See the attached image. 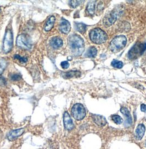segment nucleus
I'll return each instance as SVG.
<instances>
[{
    "mask_svg": "<svg viewBox=\"0 0 146 149\" xmlns=\"http://www.w3.org/2000/svg\"><path fill=\"white\" fill-rule=\"evenodd\" d=\"M68 43L72 53L75 56H80L85 49L83 39L78 35H72L69 37Z\"/></svg>",
    "mask_w": 146,
    "mask_h": 149,
    "instance_id": "nucleus-1",
    "label": "nucleus"
},
{
    "mask_svg": "<svg viewBox=\"0 0 146 149\" xmlns=\"http://www.w3.org/2000/svg\"><path fill=\"white\" fill-rule=\"evenodd\" d=\"M90 40L95 44L101 45L107 41L108 39L107 34L99 28L92 29L90 33Z\"/></svg>",
    "mask_w": 146,
    "mask_h": 149,
    "instance_id": "nucleus-2",
    "label": "nucleus"
},
{
    "mask_svg": "<svg viewBox=\"0 0 146 149\" xmlns=\"http://www.w3.org/2000/svg\"><path fill=\"white\" fill-rule=\"evenodd\" d=\"M127 43V39L124 35L116 36L110 43V49L114 53L120 51L125 47Z\"/></svg>",
    "mask_w": 146,
    "mask_h": 149,
    "instance_id": "nucleus-3",
    "label": "nucleus"
},
{
    "mask_svg": "<svg viewBox=\"0 0 146 149\" xmlns=\"http://www.w3.org/2000/svg\"><path fill=\"white\" fill-rule=\"evenodd\" d=\"M146 50V42H137L129 52V58L131 60L136 59L141 56Z\"/></svg>",
    "mask_w": 146,
    "mask_h": 149,
    "instance_id": "nucleus-4",
    "label": "nucleus"
},
{
    "mask_svg": "<svg viewBox=\"0 0 146 149\" xmlns=\"http://www.w3.org/2000/svg\"><path fill=\"white\" fill-rule=\"evenodd\" d=\"M17 45L24 49L29 50L32 48V42L30 37L28 35L21 34L17 38Z\"/></svg>",
    "mask_w": 146,
    "mask_h": 149,
    "instance_id": "nucleus-5",
    "label": "nucleus"
},
{
    "mask_svg": "<svg viewBox=\"0 0 146 149\" xmlns=\"http://www.w3.org/2000/svg\"><path fill=\"white\" fill-rule=\"evenodd\" d=\"M71 114L76 120H82L86 116V110L82 104H76L71 109Z\"/></svg>",
    "mask_w": 146,
    "mask_h": 149,
    "instance_id": "nucleus-6",
    "label": "nucleus"
},
{
    "mask_svg": "<svg viewBox=\"0 0 146 149\" xmlns=\"http://www.w3.org/2000/svg\"><path fill=\"white\" fill-rule=\"evenodd\" d=\"M13 33L10 30L6 31L3 42V51L8 53L12 51L13 48Z\"/></svg>",
    "mask_w": 146,
    "mask_h": 149,
    "instance_id": "nucleus-7",
    "label": "nucleus"
},
{
    "mask_svg": "<svg viewBox=\"0 0 146 149\" xmlns=\"http://www.w3.org/2000/svg\"><path fill=\"white\" fill-rule=\"evenodd\" d=\"M117 19V14L115 12H112L108 14L103 20V24L105 27H108L115 22Z\"/></svg>",
    "mask_w": 146,
    "mask_h": 149,
    "instance_id": "nucleus-8",
    "label": "nucleus"
},
{
    "mask_svg": "<svg viewBox=\"0 0 146 149\" xmlns=\"http://www.w3.org/2000/svg\"><path fill=\"white\" fill-rule=\"evenodd\" d=\"M63 122H64V127L67 130H72L74 128V125L73 123V120L71 118L69 114L67 112H65L64 113Z\"/></svg>",
    "mask_w": 146,
    "mask_h": 149,
    "instance_id": "nucleus-9",
    "label": "nucleus"
},
{
    "mask_svg": "<svg viewBox=\"0 0 146 149\" xmlns=\"http://www.w3.org/2000/svg\"><path fill=\"white\" fill-rule=\"evenodd\" d=\"M59 29H60V30L63 33L67 34L70 32L71 29V24L66 19H61Z\"/></svg>",
    "mask_w": 146,
    "mask_h": 149,
    "instance_id": "nucleus-10",
    "label": "nucleus"
},
{
    "mask_svg": "<svg viewBox=\"0 0 146 149\" xmlns=\"http://www.w3.org/2000/svg\"><path fill=\"white\" fill-rule=\"evenodd\" d=\"M24 132V129L20 128L18 130H15L10 132L8 134V139L10 141H13L16 139L17 138L22 135Z\"/></svg>",
    "mask_w": 146,
    "mask_h": 149,
    "instance_id": "nucleus-11",
    "label": "nucleus"
},
{
    "mask_svg": "<svg viewBox=\"0 0 146 149\" xmlns=\"http://www.w3.org/2000/svg\"><path fill=\"white\" fill-rule=\"evenodd\" d=\"M120 111L122 113H123L124 115H125L126 117V122L125 123V126L128 127L131 126L132 122V117H131L130 112L129 111V110L126 107H123L121 108Z\"/></svg>",
    "mask_w": 146,
    "mask_h": 149,
    "instance_id": "nucleus-12",
    "label": "nucleus"
},
{
    "mask_svg": "<svg viewBox=\"0 0 146 149\" xmlns=\"http://www.w3.org/2000/svg\"><path fill=\"white\" fill-rule=\"evenodd\" d=\"M92 116L94 123L98 126L103 127L107 123V121L106 119L103 116L99 115H93Z\"/></svg>",
    "mask_w": 146,
    "mask_h": 149,
    "instance_id": "nucleus-13",
    "label": "nucleus"
},
{
    "mask_svg": "<svg viewBox=\"0 0 146 149\" xmlns=\"http://www.w3.org/2000/svg\"><path fill=\"white\" fill-rule=\"evenodd\" d=\"M145 133V127L143 124H140L137 127L135 132V136L137 139L141 140Z\"/></svg>",
    "mask_w": 146,
    "mask_h": 149,
    "instance_id": "nucleus-14",
    "label": "nucleus"
},
{
    "mask_svg": "<svg viewBox=\"0 0 146 149\" xmlns=\"http://www.w3.org/2000/svg\"><path fill=\"white\" fill-rule=\"evenodd\" d=\"M50 44L53 48L54 49H57L61 48L63 46V42L60 37H54L51 39Z\"/></svg>",
    "mask_w": 146,
    "mask_h": 149,
    "instance_id": "nucleus-15",
    "label": "nucleus"
},
{
    "mask_svg": "<svg viewBox=\"0 0 146 149\" xmlns=\"http://www.w3.org/2000/svg\"><path fill=\"white\" fill-rule=\"evenodd\" d=\"M55 19H56L54 16H51L50 18L48 19L45 26V30L46 31H49L52 29L54 24Z\"/></svg>",
    "mask_w": 146,
    "mask_h": 149,
    "instance_id": "nucleus-16",
    "label": "nucleus"
},
{
    "mask_svg": "<svg viewBox=\"0 0 146 149\" xmlns=\"http://www.w3.org/2000/svg\"><path fill=\"white\" fill-rule=\"evenodd\" d=\"M80 76V72L78 71H71L67 72L62 74V76L64 79H71L74 77H79Z\"/></svg>",
    "mask_w": 146,
    "mask_h": 149,
    "instance_id": "nucleus-17",
    "label": "nucleus"
},
{
    "mask_svg": "<svg viewBox=\"0 0 146 149\" xmlns=\"http://www.w3.org/2000/svg\"><path fill=\"white\" fill-rule=\"evenodd\" d=\"M96 2V0H90L87 6V10L88 13L91 15H93L94 13Z\"/></svg>",
    "mask_w": 146,
    "mask_h": 149,
    "instance_id": "nucleus-18",
    "label": "nucleus"
},
{
    "mask_svg": "<svg viewBox=\"0 0 146 149\" xmlns=\"http://www.w3.org/2000/svg\"><path fill=\"white\" fill-rule=\"evenodd\" d=\"M97 50L94 47H91L88 49L86 53V56L89 58H94L97 56Z\"/></svg>",
    "mask_w": 146,
    "mask_h": 149,
    "instance_id": "nucleus-19",
    "label": "nucleus"
},
{
    "mask_svg": "<svg viewBox=\"0 0 146 149\" xmlns=\"http://www.w3.org/2000/svg\"><path fill=\"white\" fill-rule=\"evenodd\" d=\"M75 26L76 30L81 33H85L86 30V26L84 24L76 23L75 24Z\"/></svg>",
    "mask_w": 146,
    "mask_h": 149,
    "instance_id": "nucleus-20",
    "label": "nucleus"
},
{
    "mask_svg": "<svg viewBox=\"0 0 146 149\" xmlns=\"http://www.w3.org/2000/svg\"><path fill=\"white\" fill-rule=\"evenodd\" d=\"M86 0H71V6L73 8H76L82 4Z\"/></svg>",
    "mask_w": 146,
    "mask_h": 149,
    "instance_id": "nucleus-21",
    "label": "nucleus"
},
{
    "mask_svg": "<svg viewBox=\"0 0 146 149\" xmlns=\"http://www.w3.org/2000/svg\"><path fill=\"white\" fill-rule=\"evenodd\" d=\"M112 65L114 68H118V69H121L123 66V62L121 61H117V60H113L112 62Z\"/></svg>",
    "mask_w": 146,
    "mask_h": 149,
    "instance_id": "nucleus-22",
    "label": "nucleus"
},
{
    "mask_svg": "<svg viewBox=\"0 0 146 149\" xmlns=\"http://www.w3.org/2000/svg\"><path fill=\"white\" fill-rule=\"evenodd\" d=\"M6 66H7L6 61L3 59H0V74H2Z\"/></svg>",
    "mask_w": 146,
    "mask_h": 149,
    "instance_id": "nucleus-23",
    "label": "nucleus"
},
{
    "mask_svg": "<svg viewBox=\"0 0 146 149\" xmlns=\"http://www.w3.org/2000/svg\"><path fill=\"white\" fill-rule=\"evenodd\" d=\"M112 120L117 125H120L123 122V119L119 115H113L112 116Z\"/></svg>",
    "mask_w": 146,
    "mask_h": 149,
    "instance_id": "nucleus-24",
    "label": "nucleus"
},
{
    "mask_svg": "<svg viewBox=\"0 0 146 149\" xmlns=\"http://www.w3.org/2000/svg\"><path fill=\"white\" fill-rule=\"evenodd\" d=\"M10 78L13 81H18V80L22 79V76L20 74H11L10 76Z\"/></svg>",
    "mask_w": 146,
    "mask_h": 149,
    "instance_id": "nucleus-25",
    "label": "nucleus"
},
{
    "mask_svg": "<svg viewBox=\"0 0 146 149\" xmlns=\"http://www.w3.org/2000/svg\"><path fill=\"white\" fill-rule=\"evenodd\" d=\"M14 57L15 59H18V60H19L20 61H22V62H23V63H25V62H27V61H28L27 58H25V57H22V56H19V55H15V56H14Z\"/></svg>",
    "mask_w": 146,
    "mask_h": 149,
    "instance_id": "nucleus-26",
    "label": "nucleus"
},
{
    "mask_svg": "<svg viewBox=\"0 0 146 149\" xmlns=\"http://www.w3.org/2000/svg\"><path fill=\"white\" fill-rule=\"evenodd\" d=\"M61 68L63 69H68L69 67V63L67 61H63L61 62Z\"/></svg>",
    "mask_w": 146,
    "mask_h": 149,
    "instance_id": "nucleus-27",
    "label": "nucleus"
},
{
    "mask_svg": "<svg viewBox=\"0 0 146 149\" xmlns=\"http://www.w3.org/2000/svg\"><path fill=\"white\" fill-rule=\"evenodd\" d=\"M7 84V81L5 78L1 77H0V85L2 86H5V85Z\"/></svg>",
    "mask_w": 146,
    "mask_h": 149,
    "instance_id": "nucleus-28",
    "label": "nucleus"
},
{
    "mask_svg": "<svg viewBox=\"0 0 146 149\" xmlns=\"http://www.w3.org/2000/svg\"><path fill=\"white\" fill-rule=\"evenodd\" d=\"M141 110L142 112H146V105L145 104H141Z\"/></svg>",
    "mask_w": 146,
    "mask_h": 149,
    "instance_id": "nucleus-29",
    "label": "nucleus"
},
{
    "mask_svg": "<svg viewBox=\"0 0 146 149\" xmlns=\"http://www.w3.org/2000/svg\"><path fill=\"white\" fill-rule=\"evenodd\" d=\"M1 8H0V13H1Z\"/></svg>",
    "mask_w": 146,
    "mask_h": 149,
    "instance_id": "nucleus-30",
    "label": "nucleus"
}]
</instances>
